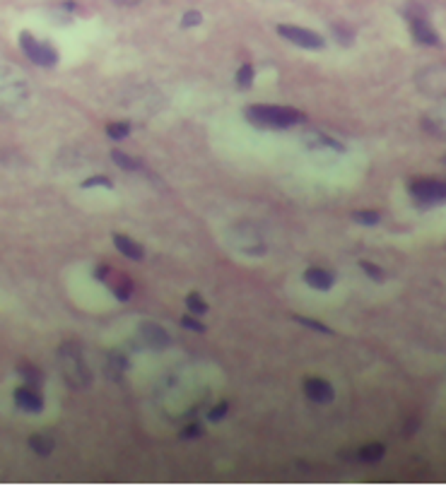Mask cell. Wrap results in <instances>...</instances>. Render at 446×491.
Instances as JSON below:
<instances>
[{
    "mask_svg": "<svg viewBox=\"0 0 446 491\" xmlns=\"http://www.w3.org/2000/svg\"><path fill=\"white\" fill-rule=\"evenodd\" d=\"M205 434V427H203L200 422H191V424H186V429L181 431V438L184 441H191V438H198Z\"/></svg>",
    "mask_w": 446,
    "mask_h": 491,
    "instance_id": "f1b7e54d",
    "label": "cell"
},
{
    "mask_svg": "<svg viewBox=\"0 0 446 491\" xmlns=\"http://www.w3.org/2000/svg\"><path fill=\"white\" fill-rule=\"evenodd\" d=\"M58 371L65 386L73 391H85L92 386V368L87 366V359L78 342H63L58 347Z\"/></svg>",
    "mask_w": 446,
    "mask_h": 491,
    "instance_id": "6da1fadb",
    "label": "cell"
},
{
    "mask_svg": "<svg viewBox=\"0 0 446 491\" xmlns=\"http://www.w3.org/2000/svg\"><path fill=\"white\" fill-rule=\"evenodd\" d=\"M295 321L299 323V325H307L309 330H314V332H326V335H333V330L328 325H323V323H318V321H311V318H304V316H295Z\"/></svg>",
    "mask_w": 446,
    "mask_h": 491,
    "instance_id": "83f0119b",
    "label": "cell"
},
{
    "mask_svg": "<svg viewBox=\"0 0 446 491\" xmlns=\"http://www.w3.org/2000/svg\"><path fill=\"white\" fill-rule=\"evenodd\" d=\"M106 285L111 287V292H114L119 301H128V298L133 296V282L126 275H111Z\"/></svg>",
    "mask_w": 446,
    "mask_h": 491,
    "instance_id": "e0dca14e",
    "label": "cell"
},
{
    "mask_svg": "<svg viewBox=\"0 0 446 491\" xmlns=\"http://www.w3.org/2000/svg\"><path fill=\"white\" fill-rule=\"evenodd\" d=\"M277 34H280L285 42L307 51H321L326 46V39H323L321 34L311 32V29L307 27H297V24H277Z\"/></svg>",
    "mask_w": 446,
    "mask_h": 491,
    "instance_id": "52a82bcc",
    "label": "cell"
},
{
    "mask_svg": "<svg viewBox=\"0 0 446 491\" xmlns=\"http://www.w3.org/2000/svg\"><path fill=\"white\" fill-rule=\"evenodd\" d=\"M130 368V361L128 357H126L123 352H119V349H114V352L106 354V361H104V376L109 378V381L114 383H121L126 378V373H128Z\"/></svg>",
    "mask_w": 446,
    "mask_h": 491,
    "instance_id": "7c38bea8",
    "label": "cell"
},
{
    "mask_svg": "<svg viewBox=\"0 0 446 491\" xmlns=\"http://www.w3.org/2000/svg\"><path fill=\"white\" fill-rule=\"evenodd\" d=\"M29 448H32L37 455H42V458H46V455L53 453L55 443H53V438L46 436V434H34V436H29Z\"/></svg>",
    "mask_w": 446,
    "mask_h": 491,
    "instance_id": "ffe728a7",
    "label": "cell"
},
{
    "mask_svg": "<svg viewBox=\"0 0 446 491\" xmlns=\"http://www.w3.org/2000/svg\"><path fill=\"white\" fill-rule=\"evenodd\" d=\"M114 3H119V5H138L140 0H114Z\"/></svg>",
    "mask_w": 446,
    "mask_h": 491,
    "instance_id": "e575fe53",
    "label": "cell"
},
{
    "mask_svg": "<svg viewBox=\"0 0 446 491\" xmlns=\"http://www.w3.org/2000/svg\"><path fill=\"white\" fill-rule=\"evenodd\" d=\"M19 48H22V53L27 55L34 65H42V68H53V65H58L60 55L58 51H55V46L37 39L32 32H19Z\"/></svg>",
    "mask_w": 446,
    "mask_h": 491,
    "instance_id": "5b68a950",
    "label": "cell"
},
{
    "mask_svg": "<svg viewBox=\"0 0 446 491\" xmlns=\"http://www.w3.org/2000/svg\"><path fill=\"white\" fill-rule=\"evenodd\" d=\"M111 159H114V164L119 166V169L123 171H140L143 169V161L135 159V157L126 154L123 150H111Z\"/></svg>",
    "mask_w": 446,
    "mask_h": 491,
    "instance_id": "d6986e66",
    "label": "cell"
},
{
    "mask_svg": "<svg viewBox=\"0 0 446 491\" xmlns=\"http://www.w3.org/2000/svg\"><path fill=\"white\" fill-rule=\"evenodd\" d=\"M227 412H230V404L227 402H217L212 409H207V422H220V419H225L227 417Z\"/></svg>",
    "mask_w": 446,
    "mask_h": 491,
    "instance_id": "f546056e",
    "label": "cell"
},
{
    "mask_svg": "<svg viewBox=\"0 0 446 491\" xmlns=\"http://www.w3.org/2000/svg\"><path fill=\"white\" fill-rule=\"evenodd\" d=\"M232 244L239 253H246V256H266V241L258 234L256 229H251L248 224L241 226V231H234L232 234Z\"/></svg>",
    "mask_w": 446,
    "mask_h": 491,
    "instance_id": "ba28073f",
    "label": "cell"
},
{
    "mask_svg": "<svg viewBox=\"0 0 446 491\" xmlns=\"http://www.w3.org/2000/svg\"><path fill=\"white\" fill-rule=\"evenodd\" d=\"M106 135H109L111 140H123L130 135V123H126V120H116V123H109L106 125Z\"/></svg>",
    "mask_w": 446,
    "mask_h": 491,
    "instance_id": "cb8c5ba5",
    "label": "cell"
},
{
    "mask_svg": "<svg viewBox=\"0 0 446 491\" xmlns=\"http://www.w3.org/2000/svg\"><path fill=\"white\" fill-rule=\"evenodd\" d=\"M405 22H408L410 34H413V39L418 44H422V46H439L442 44V39L434 32V27L429 24L427 15H424V10L420 5H410L405 10Z\"/></svg>",
    "mask_w": 446,
    "mask_h": 491,
    "instance_id": "8992f818",
    "label": "cell"
},
{
    "mask_svg": "<svg viewBox=\"0 0 446 491\" xmlns=\"http://www.w3.org/2000/svg\"><path fill=\"white\" fill-rule=\"evenodd\" d=\"M429 120H432L434 133H439L442 138H446V104L439 106L437 111H432V114H429Z\"/></svg>",
    "mask_w": 446,
    "mask_h": 491,
    "instance_id": "603a6c76",
    "label": "cell"
},
{
    "mask_svg": "<svg viewBox=\"0 0 446 491\" xmlns=\"http://www.w3.org/2000/svg\"><path fill=\"white\" fill-rule=\"evenodd\" d=\"M27 80L17 68L3 65L0 68V114H12L27 99Z\"/></svg>",
    "mask_w": 446,
    "mask_h": 491,
    "instance_id": "3957f363",
    "label": "cell"
},
{
    "mask_svg": "<svg viewBox=\"0 0 446 491\" xmlns=\"http://www.w3.org/2000/svg\"><path fill=\"white\" fill-rule=\"evenodd\" d=\"M111 275H114V267H109V265H99L97 270H94V277H97L99 282H104V285L109 282Z\"/></svg>",
    "mask_w": 446,
    "mask_h": 491,
    "instance_id": "836d02e7",
    "label": "cell"
},
{
    "mask_svg": "<svg viewBox=\"0 0 446 491\" xmlns=\"http://www.w3.org/2000/svg\"><path fill=\"white\" fill-rule=\"evenodd\" d=\"M304 395H307L314 404H328L336 398L333 386L328 381H323V378H307V381H304Z\"/></svg>",
    "mask_w": 446,
    "mask_h": 491,
    "instance_id": "8fae6325",
    "label": "cell"
},
{
    "mask_svg": "<svg viewBox=\"0 0 446 491\" xmlns=\"http://www.w3.org/2000/svg\"><path fill=\"white\" fill-rule=\"evenodd\" d=\"M333 34H336L338 44H345V46H350V44H352V39H354V29L348 27L345 22L333 24Z\"/></svg>",
    "mask_w": 446,
    "mask_h": 491,
    "instance_id": "484cf974",
    "label": "cell"
},
{
    "mask_svg": "<svg viewBox=\"0 0 446 491\" xmlns=\"http://www.w3.org/2000/svg\"><path fill=\"white\" fill-rule=\"evenodd\" d=\"M12 400H15V407L22 409L27 414H39L44 409V395H42V388H34V386H19L12 391Z\"/></svg>",
    "mask_w": 446,
    "mask_h": 491,
    "instance_id": "9c48e42d",
    "label": "cell"
},
{
    "mask_svg": "<svg viewBox=\"0 0 446 491\" xmlns=\"http://www.w3.org/2000/svg\"><path fill=\"white\" fill-rule=\"evenodd\" d=\"M114 246L116 251L121 253V256L130 258V260H143L145 258V248L138 244V241H133L130 236L126 234H114Z\"/></svg>",
    "mask_w": 446,
    "mask_h": 491,
    "instance_id": "2e32d148",
    "label": "cell"
},
{
    "mask_svg": "<svg viewBox=\"0 0 446 491\" xmlns=\"http://www.w3.org/2000/svg\"><path fill=\"white\" fill-rule=\"evenodd\" d=\"M246 120L256 128L268 130H287L292 125H299L304 120V114L292 106H277V104H251L244 111Z\"/></svg>",
    "mask_w": 446,
    "mask_h": 491,
    "instance_id": "7a4b0ae2",
    "label": "cell"
},
{
    "mask_svg": "<svg viewBox=\"0 0 446 491\" xmlns=\"http://www.w3.org/2000/svg\"><path fill=\"white\" fill-rule=\"evenodd\" d=\"M17 373L22 376V381L27 386H34V388H42L44 386V371L34 364H19Z\"/></svg>",
    "mask_w": 446,
    "mask_h": 491,
    "instance_id": "ac0fdd59",
    "label": "cell"
},
{
    "mask_svg": "<svg viewBox=\"0 0 446 491\" xmlns=\"http://www.w3.org/2000/svg\"><path fill=\"white\" fill-rule=\"evenodd\" d=\"M384 455H386V445L384 443H367L354 450L352 460L359 465H379L384 460Z\"/></svg>",
    "mask_w": 446,
    "mask_h": 491,
    "instance_id": "9a60e30c",
    "label": "cell"
},
{
    "mask_svg": "<svg viewBox=\"0 0 446 491\" xmlns=\"http://www.w3.org/2000/svg\"><path fill=\"white\" fill-rule=\"evenodd\" d=\"M359 267H362L364 272H367L369 277H372L374 282H381L384 280V270L379 265H374V262H369V260H362L359 262Z\"/></svg>",
    "mask_w": 446,
    "mask_h": 491,
    "instance_id": "4dcf8cb0",
    "label": "cell"
},
{
    "mask_svg": "<svg viewBox=\"0 0 446 491\" xmlns=\"http://www.w3.org/2000/svg\"><path fill=\"white\" fill-rule=\"evenodd\" d=\"M186 308H189L191 316H198V318L205 316V313H207V303L203 301L198 292H191V294L186 296Z\"/></svg>",
    "mask_w": 446,
    "mask_h": 491,
    "instance_id": "44dd1931",
    "label": "cell"
},
{
    "mask_svg": "<svg viewBox=\"0 0 446 491\" xmlns=\"http://www.w3.org/2000/svg\"><path fill=\"white\" fill-rule=\"evenodd\" d=\"M354 222H359V224H367V226H374L381 222V212L377 210H357L354 212Z\"/></svg>",
    "mask_w": 446,
    "mask_h": 491,
    "instance_id": "d4e9b609",
    "label": "cell"
},
{
    "mask_svg": "<svg viewBox=\"0 0 446 491\" xmlns=\"http://www.w3.org/2000/svg\"><path fill=\"white\" fill-rule=\"evenodd\" d=\"M304 282L316 292H328L336 285V275L323 270V267H309V270L304 272Z\"/></svg>",
    "mask_w": 446,
    "mask_h": 491,
    "instance_id": "5bb4252c",
    "label": "cell"
},
{
    "mask_svg": "<svg viewBox=\"0 0 446 491\" xmlns=\"http://www.w3.org/2000/svg\"><path fill=\"white\" fill-rule=\"evenodd\" d=\"M253 78H256V70H253L251 63H244L239 70H237V87L248 89L253 84Z\"/></svg>",
    "mask_w": 446,
    "mask_h": 491,
    "instance_id": "7402d4cb",
    "label": "cell"
},
{
    "mask_svg": "<svg viewBox=\"0 0 446 491\" xmlns=\"http://www.w3.org/2000/svg\"><path fill=\"white\" fill-rule=\"evenodd\" d=\"M140 340H143L145 347L155 349V352H164L171 344V335L155 321H145L140 323Z\"/></svg>",
    "mask_w": 446,
    "mask_h": 491,
    "instance_id": "30bf717a",
    "label": "cell"
},
{
    "mask_svg": "<svg viewBox=\"0 0 446 491\" xmlns=\"http://www.w3.org/2000/svg\"><path fill=\"white\" fill-rule=\"evenodd\" d=\"M181 325L189 328V330H194V332H205V325L198 321V316H191V313L181 318Z\"/></svg>",
    "mask_w": 446,
    "mask_h": 491,
    "instance_id": "d6a6232c",
    "label": "cell"
},
{
    "mask_svg": "<svg viewBox=\"0 0 446 491\" xmlns=\"http://www.w3.org/2000/svg\"><path fill=\"white\" fill-rule=\"evenodd\" d=\"M203 22V15L198 10H189V12H184V17H181V27H198Z\"/></svg>",
    "mask_w": 446,
    "mask_h": 491,
    "instance_id": "1f68e13d",
    "label": "cell"
},
{
    "mask_svg": "<svg viewBox=\"0 0 446 491\" xmlns=\"http://www.w3.org/2000/svg\"><path fill=\"white\" fill-rule=\"evenodd\" d=\"M408 190L418 207H434V205H444L446 202L444 179H413Z\"/></svg>",
    "mask_w": 446,
    "mask_h": 491,
    "instance_id": "277c9868",
    "label": "cell"
},
{
    "mask_svg": "<svg viewBox=\"0 0 446 491\" xmlns=\"http://www.w3.org/2000/svg\"><path fill=\"white\" fill-rule=\"evenodd\" d=\"M83 188H114V181L109 176H92V179H85L83 181Z\"/></svg>",
    "mask_w": 446,
    "mask_h": 491,
    "instance_id": "4316f807",
    "label": "cell"
},
{
    "mask_svg": "<svg viewBox=\"0 0 446 491\" xmlns=\"http://www.w3.org/2000/svg\"><path fill=\"white\" fill-rule=\"evenodd\" d=\"M311 138L307 140V148L314 154H345V145H341L338 140H333L331 135L323 133H309Z\"/></svg>",
    "mask_w": 446,
    "mask_h": 491,
    "instance_id": "4fadbf2b",
    "label": "cell"
}]
</instances>
